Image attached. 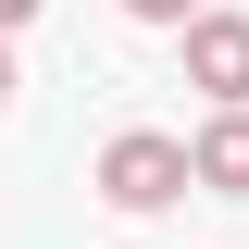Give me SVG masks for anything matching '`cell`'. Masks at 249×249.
I'll return each mask as SVG.
<instances>
[{
  "label": "cell",
  "mask_w": 249,
  "mask_h": 249,
  "mask_svg": "<svg viewBox=\"0 0 249 249\" xmlns=\"http://www.w3.org/2000/svg\"><path fill=\"white\" fill-rule=\"evenodd\" d=\"M187 187H224V199H249V100H224V112L187 137Z\"/></svg>",
  "instance_id": "3957f363"
},
{
  "label": "cell",
  "mask_w": 249,
  "mask_h": 249,
  "mask_svg": "<svg viewBox=\"0 0 249 249\" xmlns=\"http://www.w3.org/2000/svg\"><path fill=\"white\" fill-rule=\"evenodd\" d=\"M100 199H112V212H162V199H187V137L124 124L112 150H100Z\"/></svg>",
  "instance_id": "6da1fadb"
},
{
  "label": "cell",
  "mask_w": 249,
  "mask_h": 249,
  "mask_svg": "<svg viewBox=\"0 0 249 249\" xmlns=\"http://www.w3.org/2000/svg\"><path fill=\"white\" fill-rule=\"evenodd\" d=\"M124 13H137V25H187L199 0H124Z\"/></svg>",
  "instance_id": "277c9868"
},
{
  "label": "cell",
  "mask_w": 249,
  "mask_h": 249,
  "mask_svg": "<svg viewBox=\"0 0 249 249\" xmlns=\"http://www.w3.org/2000/svg\"><path fill=\"white\" fill-rule=\"evenodd\" d=\"M187 88H212V100H249V13H187Z\"/></svg>",
  "instance_id": "7a4b0ae2"
},
{
  "label": "cell",
  "mask_w": 249,
  "mask_h": 249,
  "mask_svg": "<svg viewBox=\"0 0 249 249\" xmlns=\"http://www.w3.org/2000/svg\"><path fill=\"white\" fill-rule=\"evenodd\" d=\"M0 100H13V37H0Z\"/></svg>",
  "instance_id": "8992f818"
},
{
  "label": "cell",
  "mask_w": 249,
  "mask_h": 249,
  "mask_svg": "<svg viewBox=\"0 0 249 249\" xmlns=\"http://www.w3.org/2000/svg\"><path fill=\"white\" fill-rule=\"evenodd\" d=\"M25 13H37V0H0V37H13V25H25Z\"/></svg>",
  "instance_id": "5b68a950"
}]
</instances>
